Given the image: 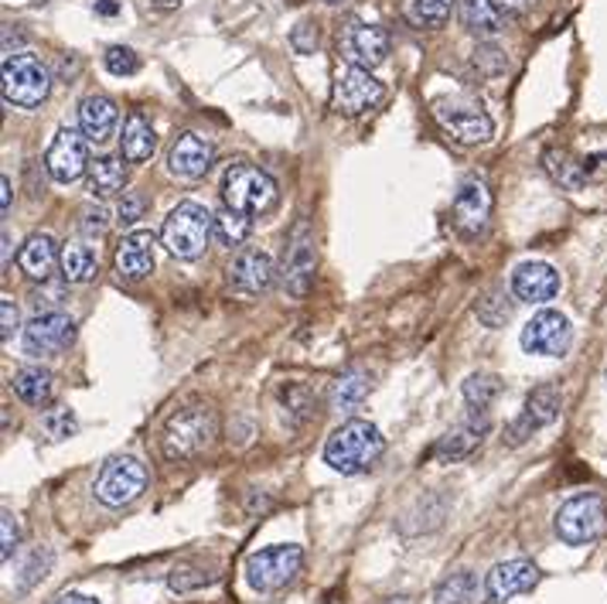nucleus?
I'll list each match as a JSON object with an SVG mask.
<instances>
[{"label":"nucleus","instance_id":"49","mask_svg":"<svg viewBox=\"0 0 607 604\" xmlns=\"http://www.w3.org/2000/svg\"><path fill=\"white\" fill-rule=\"evenodd\" d=\"M0 213H11V178L4 174V178H0Z\"/></svg>","mask_w":607,"mask_h":604},{"label":"nucleus","instance_id":"20","mask_svg":"<svg viewBox=\"0 0 607 604\" xmlns=\"http://www.w3.org/2000/svg\"><path fill=\"white\" fill-rule=\"evenodd\" d=\"M216 161V147L213 141L198 137L195 130H184V134H178V141L171 144L168 150V171L181 181H198L208 174V168H213Z\"/></svg>","mask_w":607,"mask_h":604},{"label":"nucleus","instance_id":"53","mask_svg":"<svg viewBox=\"0 0 607 604\" xmlns=\"http://www.w3.org/2000/svg\"><path fill=\"white\" fill-rule=\"evenodd\" d=\"M8 259H11V235L4 232V264H8Z\"/></svg>","mask_w":607,"mask_h":604},{"label":"nucleus","instance_id":"42","mask_svg":"<svg viewBox=\"0 0 607 604\" xmlns=\"http://www.w3.org/2000/svg\"><path fill=\"white\" fill-rule=\"evenodd\" d=\"M21 543V527H17V516L11 509L0 512V560H11L14 557V549Z\"/></svg>","mask_w":607,"mask_h":604},{"label":"nucleus","instance_id":"4","mask_svg":"<svg viewBox=\"0 0 607 604\" xmlns=\"http://www.w3.org/2000/svg\"><path fill=\"white\" fill-rule=\"evenodd\" d=\"M314 274H318V235H314L307 219H298L287 232L283 259H280V287L287 298H307Z\"/></svg>","mask_w":607,"mask_h":604},{"label":"nucleus","instance_id":"29","mask_svg":"<svg viewBox=\"0 0 607 604\" xmlns=\"http://www.w3.org/2000/svg\"><path fill=\"white\" fill-rule=\"evenodd\" d=\"M126 185V165L123 157H96L89 161V171H86V189L93 198H113L120 195Z\"/></svg>","mask_w":607,"mask_h":604},{"label":"nucleus","instance_id":"33","mask_svg":"<svg viewBox=\"0 0 607 604\" xmlns=\"http://www.w3.org/2000/svg\"><path fill=\"white\" fill-rule=\"evenodd\" d=\"M461 21L474 38H495L506 24L491 0H461Z\"/></svg>","mask_w":607,"mask_h":604},{"label":"nucleus","instance_id":"31","mask_svg":"<svg viewBox=\"0 0 607 604\" xmlns=\"http://www.w3.org/2000/svg\"><path fill=\"white\" fill-rule=\"evenodd\" d=\"M373 392V376L362 373V370H349L345 376H338L331 383V392H328V403L335 410H359L365 403V397Z\"/></svg>","mask_w":607,"mask_h":604},{"label":"nucleus","instance_id":"22","mask_svg":"<svg viewBox=\"0 0 607 604\" xmlns=\"http://www.w3.org/2000/svg\"><path fill=\"white\" fill-rule=\"evenodd\" d=\"M154 232L150 229H134L126 232L117 253H113V264H117V274L123 280H147L154 274Z\"/></svg>","mask_w":607,"mask_h":604},{"label":"nucleus","instance_id":"18","mask_svg":"<svg viewBox=\"0 0 607 604\" xmlns=\"http://www.w3.org/2000/svg\"><path fill=\"white\" fill-rule=\"evenodd\" d=\"M539 567L533 560H506V564H495L485 577V597L488 604H509L519 594H530L539 584Z\"/></svg>","mask_w":607,"mask_h":604},{"label":"nucleus","instance_id":"5","mask_svg":"<svg viewBox=\"0 0 607 604\" xmlns=\"http://www.w3.org/2000/svg\"><path fill=\"white\" fill-rule=\"evenodd\" d=\"M222 198L246 216H263L277 205V181L250 161H235L222 174Z\"/></svg>","mask_w":607,"mask_h":604},{"label":"nucleus","instance_id":"48","mask_svg":"<svg viewBox=\"0 0 607 604\" xmlns=\"http://www.w3.org/2000/svg\"><path fill=\"white\" fill-rule=\"evenodd\" d=\"M491 4L498 11H506V14H525V11L536 4V0H491Z\"/></svg>","mask_w":607,"mask_h":604},{"label":"nucleus","instance_id":"19","mask_svg":"<svg viewBox=\"0 0 607 604\" xmlns=\"http://www.w3.org/2000/svg\"><path fill=\"white\" fill-rule=\"evenodd\" d=\"M338 48H341V59L349 65L376 69L389 56V35L376 28V24H349L338 38Z\"/></svg>","mask_w":607,"mask_h":604},{"label":"nucleus","instance_id":"46","mask_svg":"<svg viewBox=\"0 0 607 604\" xmlns=\"http://www.w3.org/2000/svg\"><path fill=\"white\" fill-rule=\"evenodd\" d=\"M0 338L4 341H11L14 338V331H17V325H21V314H17V304L11 301V298H0Z\"/></svg>","mask_w":607,"mask_h":604},{"label":"nucleus","instance_id":"25","mask_svg":"<svg viewBox=\"0 0 607 604\" xmlns=\"http://www.w3.org/2000/svg\"><path fill=\"white\" fill-rule=\"evenodd\" d=\"M59 256H62V250L56 246V240H51L48 232H32L17 253V267L24 270V277L45 283L51 277V270L59 267Z\"/></svg>","mask_w":607,"mask_h":604},{"label":"nucleus","instance_id":"23","mask_svg":"<svg viewBox=\"0 0 607 604\" xmlns=\"http://www.w3.org/2000/svg\"><path fill=\"white\" fill-rule=\"evenodd\" d=\"M512 291L525 304H546L560 294V274L553 270L543 259H530V264H519L512 274Z\"/></svg>","mask_w":607,"mask_h":604},{"label":"nucleus","instance_id":"36","mask_svg":"<svg viewBox=\"0 0 607 604\" xmlns=\"http://www.w3.org/2000/svg\"><path fill=\"white\" fill-rule=\"evenodd\" d=\"M461 392H464V403H468L471 410H488V407L498 400L501 383H498V376H491V373H474V376L464 379Z\"/></svg>","mask_w":607,"mask_h":604},{"label":"nucleus","instance_id":"39","mask_svg":"<svg viewBox=\"0 0 607 604\" xmlns=\"http://www.w3.org/2000/svg\"><path fill=\"white\" fill-rule=\"evenodd\" d=\"M216 573H205V570H195V567H174L171 577H168V588L174 594H189V591H198L205 584H213Z\"/></svg>","mask_w":607,"mask_h":604},{"label":"nucleus","instance_id":"8","mask_svg":"<svg viewBox=\"0 0 607 604\" xmlns=\"http://www.w3.org/2000/svg\"><path fill=\"white\" fill-rule=\"evenodd\" d=\"M304 567V549L298 543H277L267 549H256V554L246 557V584L259 594H274L280 588H287Z\"/></svg>","mask_w":607,"mask_h":604},{"label":"nucleus","instance_id":"40","mask_svg":"<svg viewBox=\"0 0 607 604\" xmlns=\"http://www.w3.org/2000/svg\"><path fill=\"white\" fill-rule=\"evenodd\" d=\"M102 62H107V69L113 75H134L141 72V56L134 48H123V45H113L107 56H102Z\"/></svg>","mask_w":607,"mask_h":604},{"label":"nucleus","instance_id":"3","mask_svg":"<svg viewBox=\"0 0 607 604\" xmlns=\"http://www.w3.org/2000/svg\"><path fill=\"white\" fill-rule=\"evenodd\" d=\"M213 235L216 216H208V208L198 202H178L161 226V243L178 259H198Z\"/></svg>","mask_w":607,"mask_h":604},{"label":"nucleus","instance_id":"21","mask_svg":"<svg viewBox=\"0 0 607 604\" xmlns=\"http://www.w3.org/2000/svg\"><path fill=\"white\" fill-rule=\"evenodd\" d=\"M491 431V420H488V410H471L461 424H454L451 431H447L437 444H434V461H461L468 458L478 444L485 440V434Z\"/></svg>","mask_w":607,"mask_h":604},{"label":"nucleus","instance_id":"15","mask_svg":"<svg viewBox=\"0 0 607 604\" xmlns=\"http://www.w3.org/2000/svg\"><path fill=\"white\" fill-rule=\"evenodd\" d=\"M75 341V318L65 311H38L35 318L24 325V352L28 355H56L65 352Z\"/></svg>","mask_w":607,"mask_h":604},{"label":"nucleus","instance_id":"45","mask_svg":"<svg viewBox=\"0 0 607 604\" xmlns=\"http://www.w3.org/2000/svg\"><path fill=\"white\" fill-rule=\"evenodd\" d=\"M48 567H51V554H48V549H35L32 560H28V567H24V581L17 584V591H28V588L38 581V577H45Z\"/></svg>","mask_w":607,"mask_h":604},{"label":"nucleus","instance_id":"10","mask_svg":"<svg viewBox=\"0 0 607 604\" xmlns=\"http://www.w3.org/2000/svg\"><path fill=\"white\" fill-rule=\"evenodd\" d=\"M144 488H147V468L130 455L110 458L107 464H102V471L96 475V485H93L96 498L110 509L130 506L134 498L144 495Z\"/></svg>","mask_w":607,"mask_h":604},{"label":"nucleus","instance_id":"47","mask_svg":"<svg viewBox=\"0 0 607 604\" xmlns=\"http://www.w3.org/2000/svg\"><path fill=\"white\" fill-rule=\"evenodd\" d=\"M290 41H294V48L301 51V56H307V51H314V45H318V32H314V24H301Z\"/></svg>","mask_w":607,"mask_h":604},{"label":"nucleus","instance_id":"17","mask_svg":"<svg viewBox=\"0 0 607 604\" xmlns=\"http://www.w3.org/2000/svg\"><path fill=\"white\" fill-rule=\"evenodd\" d=\"M226 274H229V287H232L235 294L259 298V294L270 291L280 270L274 267L270 253H263V250H240Z\"/></svg>","mask_w":607,"mask_h":604},{"label":"nucleus","instance_id":"37","mask_svg":"<svg viewBox=\"0 0 607 604\" xmlns=\"http://www.w3.org/2000/svg\"><path fill=\"white\" fill-rule=\"evenodd\" d=\"M474 311H478V318H482L488 328H501L506 322H512L515 304L509 301L506 287H491V291H488L478 304H474Z\"/></svg>","mask_w":607,"mask_h":604},{"label":"nucleus","instance_id":"13","mask_svg":"<svg viewBox=\"0 0 607 604\" xmlns=\"http://www.w3.org/2000/svg\"><path fill=\"white\" fill-rule=\"evenodd\" d=\"M45 171L51 181H59V185H72V181H78L89 171V141L83 130H75V126L59 130L45 154Z\"/></svg>","mask_w":607,"mask_h":604},{"label":"nucleus","instance_id":"51","mask_svg":"<svg viewBox=\"0 0 607 604\" xmlns=\"http://www.w3.org/2000/svg\"><path fill=\"white\" fill-rule=\"evenodd\" d=\"M96 11H99V14H107V17H110V14H117L120 8L113 4V0H102V4H96Z\"/></svg>","mask_w":607,"mask_h":604},{"label":"nucleus","instance_id":"34","mask_svg":"<svg viewBox=\"0 0 607 604\" xmlns=\"http://www.w3.org/2000/svg\"><path fill=\"white\" fill-rule=\"evenodd\" d=\"M478 601V577L471 570H458L451 577H444L434 591V604H474Z\"/></svg>","mask_w":607,"mask_h":604},{"label":"nucleus","instance_id":"9","mask_svg":"<svg viewBox=\"0 0 607 604\" xmlns=\"http://www.w3.org/2000/svg\"><path fill=\"white\" fill-rule=\"evenodd\" d=\"M553 530L567 546H587L607 533V503L600 495H573L560 506L557 519H553Z\"/></svg>","mask_w":607,"mask_h":604},{"label":"nucleus","instance_id":"6","mask_svg":"<svg viewBox=\"0 0 607 604\" xmlns=\"http://www.w3.org/2000/svg\"><path fill=\"white\" fill-rule=\"evenodd\" d=\"M51 72L32 51H11L4 56V99L17 110H35L48 99Z\"/></svg>","mask_w":607,"mask_h":604},{"label":"nucleus","instance_id":"43","mask_svg":"<svg viewBox=\"0 0 607 604\" xmlns=\"http://www.w3.org/2000/svg\"><path fill=\"white\" fill-rule=\"evenodd\" d=\"M474 69H478L482 75H498L509 69V59L501 48H491V45H482L478 51H474Z\"/></svg>","mask_w":607,"mask_h":604},{"label":"nucleus","instance_id":"1","mask_svg":"<svg viewBox=\"0 0 607 604\" xmlns=\"http://www.w3.org/2000/svg\"><path fill=\"white\" fill-rule=\"evenodd\" d=\"M219 437V413L208 403L181 407L165 420L161 451L168 461H195Z\"/></svg>","mask_w":607,"mask_h":604},{"label":"nucleus","instance_id":"26","mask_svg":"<svg viewBox=\"0 0 607 604\" xmlns=\"http://www.w3.org/2000/svg\"><path fill=\"white\" fill-rule=\"evenodd\" d=\"M154 150H157V134H154L150 120L141 110L130 113L123 123V137H120V157L126 165H144L154 157Z\"/></svg>","mask_w":607,"mask_h":604},{"label":"nucleus","instance_id":"52","mask_svg":"<svg viewBox=\"0 0 607 604\" xmlns=\"http://www.w3.org/2000/svg\"><path fill=\"white\" fill-rule=\"evenodd\" d=\"M383 604H413V597L400 594V597H389V601H383Z\"/></svg>","mask_w":607,"mask_h":604},{"label":"nucleus","instance_id":"30","mask_svg":"<svg viewBox=\"0 0 607 604\" xmlns=\"http://www.w3.org/2000/svg\"><path fill=\"white\" fill-rule=\"evenodd\" d=\"M59 267H62V277L69 283H89L96 280L99 274V256L89 243L83 240H72L62 246V256H59Z\"/></svg>","mask_w":607,"mask_h":604},{"label":"nucleus","instance_id":"11","mask_svg":"<svg viewBox=\"0 0 607 604\" xmlns=\"http://www.w3.org/2000/svg\"><path fill=\"white\" fill-rule=\"evenodd\" d=\"M386 102V86L373 75V69L349 65L345 72H338L335 89H331V107L345 117H362L368 110H376Z\"/></svg>","mask_w":607,"mask_h":604},{"label":"nucleus","instance_id":"44","mask_svg":"<svg viewBox=\"0 0 607 604\" xmlns=\"http://www.w3.org/2000/svg\"><path fill=\"white\" fill-rule=\"evenodd\" d=\"M144 213H147V198L141 192H123L120 208H117L120 222H137V219H144Z\"/></svg>","mask_w":607,"mask_h":604},{"label":"nucleus","instance_id":"7","mask_svg":"<svg viewBox=\"0 0 607 604\" xmlns=\"http://www.w3.org/2000/svg\"><path fill=\"white\" fill-rule=\"evenodd\" d=\"M434 120L451 134L458 144L478 147L495 137V120L485 113V107L471 96H444L434 99Z\"/></svg>","mask_w":607,"mask_h":604},{"label":"nucleus","instance_id":"41","mask_svg":"<svg viewBox=\"0 0 607 604\" xmlns=\"http://www.w3.org/2000/svg\"><path fill=\"white\" fill-rule=\"evenodd\" d=\"M78 229H83V235H89V240H102V235L110 232V213L102 205L83 208V216H78Z\"/></svg>","mask_w":607,"mask_h":604},{"label":"nucleus","instance_id":"12","mask_svg":"<svg viewBox=\"0 0 607 604\" xmlns=\"http://www.w3.org/2000/svg\"><path fill=\"white\" fill-rule=\"evenodd\" d=\"M519 341H522V352H530V355L560 359V355H567L570 341H573V325H570L567 314L546 307V311L533 314V318L525 322Z\"/></svg>","mask_w":607,"mask_h":604},{"label":"nucleus","instance_id":"28","mask_svg":"<svg viewBox=\"0 0 607 604\" xmlns=\"http://www.w3.org/2000/svg\"><path fill=\"white\" fill-rule=\"evenodd\" d=\"M543 168H546V174L553 181H557V185H563L570 192H580L587 185V178H591V165L580 161V157H573L570 150H560V147H549L543 154Z\"/></svg>","mask_w":607,"mask_h":604},{"label":"nucleus","instance_id":"32","mask_svg":"<svg viewBox=\"0 0 607 604\" xmlns=\"http://www.w3.org/2000/svg\"><path fill=\"white\" fill-rule=\"evenodd\" d=\"M454 4L458 0H403V17L420 32H437L451 21Z\"/></svg>","mask_w":607,"mask_h":604},{"label":"nucleus","instance_id":"14","mask_svg":"<svg viewBox=\"0 0 607 604\" xmlns=\"http://www.w3.org/2000/svg\"><path fill=\"white\" fill-rule=\"evenodd\" d=\"M491 189L482 174H468L461 178V185L454 192V202H451V216H454V226L458 232L464 235H482L488 229V219H491Z\"/></svg>","mask_w":607,"mask_h":604},{"label":"nucleus","instance_id":"24","mask_svg":"<svg viewBox=\"0 0 607 604\" xmlns=\"http://www.w3.org/2000/svg\"><path fill=\"white\" fill-rule=\"evenodd\" d=\"M117 123H120V110L110 96L93 93L78 102V130H83L89 144H107L117 134Z\"/></svg>","mask_w":607,"mask_h":604},{"label":"nucleus","instance_id":"27","mask_svg":"<svg viewBox=\"0 0 607 604\" xmlns=\"http://www.w3.org/2000/svg\"><path fill=\"white\" fill-rule=\"evenodd\" d=\"M11 389H14V397L28 407H48L56 400V376L41 370V365H24V370L14 373Z\"/></svg>","mask_w":607,"mask_h":604},{"label":"nucleus","instance_id":"50","mask_svg":"<svg viewBox=\"0 0 607 604\" xmlns=\"http://www.w3.org/2000/svg\"><path fill=\"white\" fill-rule=\"evenodd\" d=\"M51 604H99V601L89 597V594H62V597H56Z\"/></svg>","mask_w":607,"mask_h":604},{"label":"nucleus","instance_id":"38","mask_svg":"<svg viewBox=\"0 0 607 604\" xmlns=\"http://www.w3.org/2000/svg\"><path fill=\"white\" fill-rule=\"evenodd\" d=\"M41 431H45L48 440H65V437H72V434L78 431L75 413H72L69 407H51V410H45V413H41Z\"/></svg>","mask_w":607,"mask_h":604},{"label":"nucleus","instance_id":"16","mask_svg":"<svg viewBox=\"0 0 607 604\" xmlns=\"http://www.w3.org/2000/svg\"><path fill=\"white\" fill-rule=\"evenodd\" d=\"M557 416H560V389L549 386V383L546 386H536L530 397H525L522 413L509 424L506 444H509V448H522L525 440H530L533 434H539L543 427H549Z\"/></svg>","mask_w":607,"mask_h":604},{"label":"nucleus","instance_id":"54","mask_svg":"<svg viewBox=\"0 0 607 604\" xmlns=\"http://www.w3.org/2000/svg\"><path fill=\"white\" fill-rule=\"evenodd\" d=\"M325 4H341V0H325Z\"/></svg>","mask_w":607,"mask_h":604},{"label":"nucleus","instance_id":"35","mask_svg":"<svg viewBox=\"0 0 607 604\" xmlns=\"http://www.w3.org/2000/svg\"><path fill=\"white\" fill-rule=\"evenodd\" d=\"M253 232V216L240 213V208H229L222 205L216 213V240L222 246H243Z\"/></svg>","mask_w":607,"mask_h":604},{"label":"nucleus","instance_id":"2","mask_svg":"<svg viewBox=\"0 0 607 604\" xmlns=\"http://www.w3.org/2000/svg\"><path fill=\"white\" fill-rule=\"evenodd\" d=\"M386 455V437L368 420H345L325 444V461L338 475H362Z\"/></svg>","mask_w":607,"mask_h":604}]
</instances>
